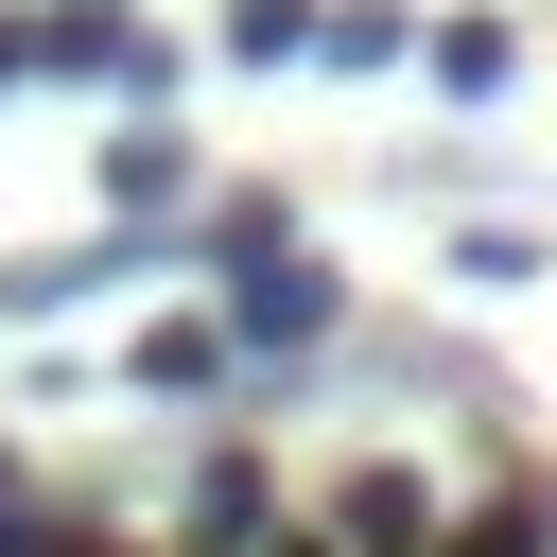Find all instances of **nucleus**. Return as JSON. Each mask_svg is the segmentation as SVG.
Instances as JSON below:
<instances>
[{"instance_id":"nucleus-12","label":"nucleus","mask_w":557,"mask_h":557,"mask_svg":"<svg viewBox=\"0 0 557 557\" xmlns=\"http://www.w3.org/2000/svg\"><path fill=\"white\" fill-rule=\"evenodd\" d=\"M244 557H348V540H331V522H261Z\"/></svg>"},{"instance_id":"nucleus-7","label":"nucleus","mask_w":557,"mask_h":557,"mask_svg":"<svg viewBox=\"0 0 557 557\" xmlns=\"http://www.w3.org/2000/svg\"><path fill=\"white\" fill-rule=\"evenodd\" d=\"M174 174H191V157H174L157 122H122V139H104V209H122V226H157V209H174Z\"/></svg>"},{"instance_id":"nucleus-8","label":"nucleus","mask_w":557,"mask_h":557,"mask_svg":"<svg viewBox=\"0 0 557 557\" xmlns=\"http://www.w3.org/2000/svg\"><path fill=\"white\" fill-rule=\"evenodd\" d=\"M139 383H157V400L226 383V313H157V331H139Z\"/></svg>"},{"instance_id":"nucleus-14","label":"nucleus","mask_w":557,"mask_h":557,"mask_svg":"<svg viewBox=\"0 0 557 557\" xmlns=\"http://www.w3.org/2000/svg\"><path fill=\"white\" fill-rule=\"evenodd\" d=\"M17 70H35V17H0V87H17Z\"/></svg>"},{"instance_id":"nucleus-13","label":"nucleus","mask_w":557,"mask_h":557,"mask_svg":"<svg viewBox=\"0 0 557 557\" xmlns=\"http://www.w3.org/2000/svg\"><path fill=\"white\" fill-rule=\"evenodd\" d=\"M0 557H52V522H35V505H0Z\"/></svg>"},{"instance_id":"nucleus-11","label":"nucleus","mask_w":557,"mask_h":557,"mask_svg":"<svg viewBox=\"0 0 557 557\" xmlns=\"http://www.w3.org/2000/svg\"><path fill=\"white\" fill-rule=\"evenodd\" d=\"M278 244H296V226H278V191H226V209H209V261H226V278H244V261H278Z\"/></svg>"},{"instance_id":"nucleus-6","label":"nucleus","mask_w":557,"mask_h":557,"mask_svg":"<svg viewBox=\"0 0 557 557\" xmlns=\"http://www.w3.org/2000/svg\"><path fill=\"white\" fill-rule=\"evenodd\" d=\"M418 70H435L453 104H487V87L522 70V52H505V17H435V35H418Z\"/></svg>"},{"instance_id":"nucleus-3","label":"nucleus","mask_w":557,"mask_h":557,"mask_svg":"<svg viewBox=\"0 0 557 557\" xmlns=\"http://www.w3.org/2000/svg\"><path fill=\"white\" fill-rule=\"evenodd\" d=\"M313 522H331L348 557H435V487H418V470H383V453H366V470H331V505H313Z\"/></svg>"},{"instance_id":"nucleus-2","label":"nucleus","mask_w":557,"mask_h":557,"mask_svg":"<svg viewBox=\"0 0 557 557\" xmlns=\"http://www.w3.org/2000/svg\"><path fill=\"white\" fill-rule=\"evenodd\" d=\"M313 331H331V261L313 244H278V261L226 278V348H313Z\"/></svg>"},{"instance_id":"nucleus-10","label":"nucleus","mask_w":557,"mask_h":557,"mask_svg":"<svg viewBox=\"0 0 557 557\" xmlns=\"http://www.w3.org/2000/svg\"><path fill=\"white\" fill-rule=\"evenodd\" d=\"M313 17H331V0H226V52H244V70H296Z\"/></svg>"},{"instance_id":"nucleus-9","label":"nucleus","mask_w":557,"mask_h":557,"mask_svg":"<svg viewBox=\"0 0 557 557\" xmlns=\"http://www.w3.org/2000/svg\"><path fill=\"white\" fill-rule=\"evenodd\" d=\"M313 52H331V70H400V52H418V17H400V0H331V17H313Z\"/></svg>"},{"instance_id":"nucleus-1","label":"nucleus","mask_w":557,"mask_h":557,"mask_svg":"<svg viewBox=\"0 0 557 557\" xmlns=\"http://www.w3.org/2000/svg\"><path fill=\"white\" fill-rule=\"evenodd\" d=\"M35 70H52V87H122V104H157V35H139L122 0H52V17H35Z\"/></svg>"},{"instance_id":"nucleus-4","label":"nucleus","mask_w":557,"mask_h":557,"mask_svg":"<svg viewBox=\"0 0 557 557\" xmlns=\"http://www.w3.org/2000/svg\"><path fill=\"white\" fill-rule=\"evenodd\" d=\"M435 557H557V487H470V505H435Z\"/></svg>"},{"instance_id":"nucleus-5","label":"nucleus","mask_w":557,"mask_h":557,"mask_svg":"<svg viewBox=\"0 0 557 557\" xmlns=\"http://www.w3.org/2000/svg\"><path fill=\"white\" fill-rule=\"evenodd\" d=\"M261 522H278V470H261V453H209V470H191V557H244Z\"/></svg>"}]
</instances>
